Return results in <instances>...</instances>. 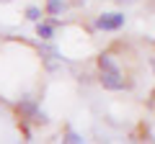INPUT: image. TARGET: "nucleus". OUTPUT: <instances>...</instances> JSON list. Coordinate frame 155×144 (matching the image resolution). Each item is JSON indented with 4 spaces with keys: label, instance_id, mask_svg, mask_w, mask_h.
Masks as SVG:
<instances>
[{
    "label": "nucleus",
    "instance_id": "nucleus-8",
    "mask_svg": "<svg viewBox=\"0 0 155 144\" xmlns=\"http://www.w3.org/2000/svg\"><path fill=\"white\" fill-rule=\"evenodd\" d=\"M3 3H5V0H3Z\"/></svg>",
    "mask_w": 155,
    "mask_h": 144
},
{
    "label": "nucleus",
    "instance_id": "nucleus-1",
    "mask_svg": "<svg viewBox=\"0 0 155 144\" xmlns=\"http://www.w3.org/2000/svg\"><path fill=\"white\" fill-rule=\"evenodd\" d=\"M98 83L111 93H122V90H127L132 85L129 75L124 72L122 62H119V57L114 52H104L98 57Z\"/></svg>",
    "mask_w": 155,
    "mask_h": 144
},
{
    "label": "nucleus",
    "instance_id": "nucleus-3",
    "mask_svg": "<svg viewBox=\"0 0 155 144\" xmlns=\"http://www.w3.org/2000/svg\"><path fill=\"white\" fill-rule=\"evenodd\" d=\"M18 111H21V116H28V118H34V121H44V116L39 118L36 100H31V98H23L21 103H18Z\"/></svg>",
    "mask_w": 155,
    "mask_h": 144
},
{
    "label": "nucleus",
    "instance_id": "nucleus-6",
    "mask_svg": "<svg viewBox=\"0 0 155 144\" xmlns=\"http://www.w3.org/2000/svg\"><path fill=\"white\" fill-rule=\"evenodd\" d=\"M41 16H44V13H41V8H39V5H28L26 8V18H28V21L39 23V21H41Z\"/></svg>",
    "mask_w": 155,
    "mask_h": 144
},
{
    "label": "nucleus",
    "instance_id": "nucleus-4",
    "mask_svg": "<svg viewBox=\"0 0 155 144\" xmlns=\"http://www.w3.org/2000/svg\"><path fill=\"white\" fill-rule=\"evenodd\" d=\"M36 36H39L41 41H52V39H54V23L39 21V23H36Z\"/></svg>",
    "mask_w": 155,
    "mask_h": 144
},
{
    "label": "nucleus",
    "instance_id": "nucleus-2",
    "mask_svg": "<svg viewBox=\"0 0 155 144\" xmlns=\"http://www.w3.org/2000/svg\"><path fill=\"white\" fill-rule=\"evenodd\" d=\"M124 23H127V16L122 11H111V13H101L96 18L93 28L96 31H119V28H124Z\"/></svg>",
    "mask_w": 155,
    "mask_h": 144
},
{
    "label": "nucleus",
    "instance_id": "nucleus-7",
    "mask_svg": "<svg viewBox=\"0 0 155 144\" xmlns=\"http://www.w3.org/2000/svg\"><path fill=\"white\" fill-rule=\"evenodd\" d=\"M65 142H70V144H80V142H85V139L80 136L78 131H72V129H67V131H65Z\"/></svg>",
    "mask_w": 155,
    "mask_h": 144
},
{
    "label": "nucleus",
    "instance_id": "nucleus-5",
    "mask_svg": "<svg viewBox=\"0 0 155 144\" xmlns=\"http://www.w3.org/2000/svg\"><path fill=\"white\" fill-rule=\"evenodd\" d=\"M70 8V0H47V8L44 11L49 16H62V13Z\"/></svg>",
    "mask_w": 155,
    "mask_h": 144
}]
</instances>
